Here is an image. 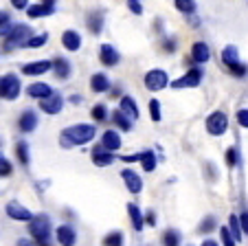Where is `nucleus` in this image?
<instances>
[{"instance_id":"f257e3e1","label":"nucleus","mask_w":248,"mask_h":246,"mask_svg":"<svg viewBox=\"0 0 248 246\" xmlns=\"http://www.w3.org/2000/svg\"><path fill=\"white\" fill-rule=\"evenodd\" d=\"M97 134V128L90 126V123H75V126L62 130L60 134V145L66 149L70 148H79V145H86L94 139Z\"/></svg>"},{"instance_id":"f03ea898","label":"nucleus","mask_w":248,"mask_h":246,"mask_svg":"<svg viewBox=\"0 0 248 246\" xmlns=\"http://www.w3.org/2000/svg\"><path fill=\"white\" fill-rule=\"evenodd\" d=\"M29 235L38 246H51L53 242V222L46 213H38L29 222Z\"/></svg>"},{"instance_id":"7ed1b4c3","label":"nucleus","mask_w":248,"mask_h":246,"mask_svg":"<svg viewBox=\"0 0 248 246\" xmlns=\"http://www.w3.org/2000/svg\"><path fill=\"white\" fill-rule=\"evenodd\" d=\"M33 35L35 33H33V29L29 24H14V29L2 37V51H14V49H20V47L27 49V42Z\"/></svg>"},{"instance_id":"20e7f679","label":"nucleus","mask_w":248,"mask_h":246,"mask_svg":"<svg viewBox=\"0 0 248 246\" xmlns=\"http://www.w3.org/2000/svg\"><path fill=\"white\" fill-rule=\"evenodd\" d=\"M222 62H224V66L231 70V75H235V77L242 79L248 75V66L239 60V51H237V47H233V44L224 47V51H222Z\"/></svg>"},{"instance_id":"39448f33","label":"nucleus","mask_w":248,"mask_h":246,"mask_svg":"<svg viewBox=\"0 0 248 246\" xmlns=\"http://www.w3.org/2000/svg\"><path fill=\"white\" fill-rule=\"evenodd\" d=\"M202 77H204V70H202V64H196L193 68H189L183 77L173 79L171 82V88L180 90V88H198L202 84Z\"/></svg>"},{"instance_id":"423d86ee","label":"nucleus","mask_w":248,"mask_h":246,"mask_svg":"<svg viewBox=\"0 0 248 246\" xmlns=\"http://www.w3.org/2000/svg\"><path fill=\"white\" fill-rule=\"evenodd\" d=\"M20 90H22V84L18 75H0V99L14 101L20 97Z\"/></svg>"},{"instance_id":"0eeeda50","label":"nucleus","mask_w":248,"mask_h":246,"mask_svg":"<svg viewBox=\"0 0 248 246\" xmlns=\"http://www.w3.org/2000/svg\"><path fill=\"white\" fill-rule=\"evenodd\" d=\"M226 130H229V116L222 110L211 112V115L206 116V132H209L211 136H222Z\"/></svg>"},{"instance_id":"6e6552de","label":"nucleus","mask_w":248,"mask_h":246,"mask_svg":"<svg viewBox=\"0 0 248 246\" xmlns=\"http://www.w3.org/2000/svg\"><path fill=\"white\" fill-rule=\"evenodd\" d=\"M145 88L147 90H152V93H158V90H163V88H167V84H169V77H167V73H165L163 68H152V70H147L145 73Z\"/></svg>"},{"instance_id":"1a4fd4ad","label":"nucleus","mask_w":248,"mask_h":246,"mask_svg":"<svg viewBox=\"0 0 248 246\" xmlns=\"http://www.w3.org/2000/svg\"><path fill=\"white\" fill-rule=\"evenodd\" d=\"M5 213L9 215L11 220H16V222H27V224L35 218V213H33V211H29L24 204L16 202V200H11V202L5 207Z\"/></svg>"},{"instance_id":"9d476101","label":"nucleus","mask_w":248,"mask_h":246,"mask_svg":"<svg viewBox=\"0 0 248 246\" xmlns=\"http://www.w3.org/2000/svg\"><path fill=\"white\" fill-rule=\"evenodd\" d=\"M55 2L57 0H40L38 5H29L27 16L29 18H44V16L55 14Z\"/></svg>"},{"instance_id":"9b49d317","label":"nucleus","mask_w":248,"mask_h":246,"mask_svg":"<svg viewBox=\"0 0 248 246\" xmlns=\"http://www.w3.org/2000/svg\"><path fill=\"white\" fill-rule=\"evenodd\" d=\"M55 237L60 246H75L77 244V231L73 224H60L55 229Z\"/></svg>"},{"instance_id":"f8f14e48","label":"nucleus","mask_w":248,"mask_h":246,"mask_svg":"<svg viewBox=\"0 0 248 246\" xmlns=\"http://www.w3.org/2000/svg\"><path fill=\"white\" fill-rule=\"evenodd\" d=\"M62 108H64V97L60 93H53L51 97L40 99V110L46 112V115H60Z\"/></svg>"},{"instance_id":"ddd939ff","label":"nucleus","mask_w":248,"mask_h":246,"mask_svg":"<svg viewBox=\"0 0 248 246\" xmlns=\"http://www.w3.org/2000/svg\"><path fill=\"white\" fill-rule=\"evenodd\" d=\"M121 178H123V182H125V187H127V191H130V194L139 196L140 191H143V178H140L134 169H127L125 167L121 172Z\"/></svg>"},{"instance_id":"4468645a","label":"nucleus","mask_w":248,"mask_h":246,"mask_svg":"<svg viewBox=\"0 0 248 246\" xmlns=\"http://www.w3.org/2000/svg\"><path fill=\"white\" fill-rule=\"evenodd\" d=\"M99 60H101L103 66L112 68V66H117L119 62H121V55H119V51L112 44H101V49H99Z\"/></svg>"},{"instance_id":"2eb2a0df","label":"nucleus","mask_w":248,"mask_h":246,"mask_svg":"<svg viewBox=\"0 0 248 246\" xmlns=\"http://www.w3.org/2000/svg\"><path fill=\"white\" fill-rule=\"evenodd\" d=\"M114 161H117L114 152L106 149L103 145H97V148L93 149V163L97 165V167H108V165H112Z\"/></svg>"},{"instance_id":"dca6fc26","label":"nucleus","mask_w":248,"mask_h":246,"mask_svg":"<svg viewBox=\"0 0 248 246\" xmlns=\"http://www.w3.org/2000/svg\"><path fill=\"white\" fill-rule=\"evenodd\" d=\"M53 68V62L48 60H40V62H29V64L22 66V75H29V77H38V75H44Z\"/></svg>"},{"instance_id":"f3484780","label":"nucleus","mask_w":248,"mask_h":246,"mask_svg":"<svg viewBox=\"0 0 248 246\" xmlns=\"http://www.w3.org/2000/svg\"><path fill=\"white\" fill-rule=\"evenodd\" d=\"M38 123H40V119H38V115H35V110H24L18 119V128H20V132H24V134L35 130Z\"/></svg>"},{"instance_id":"a211bd4d","label":"nucleus","mask_w":248,"mask_h":246,"mask_svg":"<svg viewBox=\"0 0 248 246\" xmlns=\"http://www.w3.org/2000/svg\"><path fill=\"white\" fill-rule=\"evenodd\" d=\"M127 215H130V222H132V227H134L136 233H140L145 229V213L140 211V207L136 202L127 204Z\"/></svg>"},{"instance_id":"6ab92c4d","label":"nucleus","mask_w":248,"mask_h":246,"mask_svg":"<svg viewBox=\"0 0 248 246\" xmlns=\"http://www.w3.org/2000/svg\"><path fill=\"white\" fill-rule=\"evenodd\" d=\"M62 44H64L66 51L70 53H75L81 49V35L75 31V29H68V31L62 33Z\"/></svg>"},{"instance_id":"aec40b11","label":"nucleus","mask_w":248,"mask_h":246,"mask_svg":"<svg viewBox=\"0 0 248 246\" xmlns=\"http://www.w3.org/2000/svg\"><path fill=\"white\" fill-rule=\"evenodd\" d=\"M53 93H55V90L48 84H44V82H35V84L27 86V95L33 99H46V97H51Z\"/></svg>"},{"instance_id":"412c9836","label":"nucleus","mask_w":248,"mask_h":246,"mask_svg":"<svg viewBox=\"0 0 248 246\" xmlns=\"http://www.w3.org/2000/svg\"><path fill=\"white\" fill-rule=\"evenodd\" d=\"M211 60V51H209V44L206 42H196L191 47V62L196 64H206Z\"/></svg>"},{"instance_id":"4be33fe9","label":"nucleus","mask_w":248,"mask_h":246,"mask_svg":"<svg viewBox=\"0 0 248 246\" xmlns=\"http://www.w3.org/2000/svg\"><path fill=\"white\" fill-rule=\"evenodd\" d=\"M53 73H55L57 79H68L70 73H73V66L66 57H55L53 60Z\"/></svg>"},{"instance_id":"5701e85b","label":"nucleus","mask_w":248,"mask_h":246,"mask_svg":"<svg viewBox=\"0 0 248 246\" xmlns=\"http://www.w3.org/2000/svg\"><path fill=\"white\" fill-rule=\"evenodd\" d=\"M112 123L119 128V130H123V132H130L132 128H134V119H132V116H127L121 108L112 112Z\"/></svg>"},{"instance_id":"b1692460","label":"nucleus","mask_w":248,"mask_h":246,"mask_svg":"<svg viewBox=\"0 0 248 246\" xmlns=\"http://www.w3.org/2000/svg\"><path fill=\"white\" fill-rule=\"evenodd\" d=\"M101 145L106 149H110V152H117L119 148H121V136H119L117 130H106L101 134Z\"/></svg>"},{"instance_id":"393cba45","label":"nucleus","mask_w":248,"mask_h":246,"mask_svg":"<svg viewBox=\"0 0 248 246\" xmlns=\"http://www.w3.org/2000/svg\"><path fill=\"white\" fill-rule=\"evenodd\" d=\"M90 88H93V93H108L110 90V79L103 73H94L93 77H90Z\"/></svg>"},{"instance_id":"a878e982","label":"nucleus","mask_w":248,"mask_h":246,"mask_svg":"<svg viewBox=\"0 0 248 246\" xmlns=\"http://www.w3.org/2000/svg\"><path fill=\"white\" fill-rule=\"evenodd\" d=\"M86 27H88V31L93 35H99L103 29V11H93L88 16V20H86Z\"/></svg>"},{"instance_id":"bb28decb","label":"nucleus","mask_w":248,"mask_h":246,"mask_svg":"<svg viewBox=\"0 0 248 246\" xmlns=\"http://www.w3.org/2000/svg\"><path fill=\"white\" fill-rule=\"evenodd\" d=\"M119 108H121L123 112H125L127 116H132V119H139V106H136V101L130 97V95H123L121 101H119Z\"/></svg>"},{"instance_id":"cd10ccee","label":"nucleus","mask_w":248,"mask_h":246,"mask_svg":"<svg viewBox=\"0 0 248 246\" xmlns=\"http://www.w3.org/2000/svg\"><path fill=\"white\" fill-rule=\"evenodd\" d=\"M16 156H18V161H20L22 167H27L29 163H31V152H29L27 141H18V143H16Z\"/></svg>"},{"instance_id":"c85d7f7f","label":"nucleus","mask_w":248,"mask_h":246,"mask_svg":"<svg viewBox=\"0 0 248 246\" xmlns=\"http://www.w3.org/2000/svg\"><path fill=\"white\" fill-rule=\"evenodd\" d=\"M156 163H158V158H156L154 149H145V152H140V165H143L145 172H154Z\"/></svg>"},{"instance_id":"c756f323","label":"nucleus","mask_w":248,"mask_h":246,"mask_svg":"<svg viewBox=\"0 0 248 246\" xmlns=\"http://www.w3.org/2000/svg\"><path fill=\"white\" fill-rule=\"evenodd\" d=\"M180 242H183V235L176 229H167L163 233V246H180Z\"/></svg>"},{"instance_id":"7c9ffc66","label":"nucleus","mask_w":248,"mask_h":246,"mask_svg":"<svg viewBox=\"0 0 248 246\" xmlns=\"http://www.w3.org/2000/svg\"><path fill=\"white\" fill-rule=\"evenodd\" d=\"M101 244L103 246H123V244H125V237H123L121 231H110L108 235L103 237Z\"/></svg>"},{"instance_id":"2f4dec72","label":"nucleus","mask_w":248,"mask_h":246,"mask_svg":"<svg viewBox=\"0 0 248 246\" xmlns=\"http://www.w3.org/2000/svg\"><path fill=\"white\" fill-rule=\"evenodd\" d=\"M216 229H217L216 215H206V218L198 224V233H202V235H206V233H211V231H216Z\"/></svg>"},{"instance_id":"473e14b6","label":"nucleus","mask_w":248,"mask_h":246,"mask_svg":"<svg viewBox=\"0 0 248 246\" xmlns=\"http://www.w3.org/2000/svg\"><path fill=\"white\" fill-rule=\"evenodd\" d=\"M229 227H231V231H233V235H235V240H242L244 237V229H242V220H239V215H235V213H231L229 215Z\"/></svg>"},{"instance_id":"72a5a7b5","label":"nucleus","mask_w":248,"mask_h":246,"mask_svg":"<svg viewBox=\"0 0 248 246\" xmlns=\"http://www.w3.org/2000/svg\"><path fill=\"white\" fill-rule=\"evenodd\" d=\"M90 115H93V119L97 121V123H103V121H108L110 112H108V108L103 106V103H94L93 110H90Z\"/></svg>"},{"instance_id":"f704fd0d","label":"nucleus","mask_w":248,"mask_h":246,"mask_svg":"<svg viewBox=\"0 0 248 246\" xmlns=\"http://www.w3.org/2000/svg\"><path fill=\"white\" fill-rule=\"evenodd\" d=\"M176 9L185 16L196 14V0H176Z\"/></svg>"},{"instance_id":"c9c22d12","label":"nucleus","mask_w":248,"mask_h":246,"mask_svg":"<svg viewBox=\"0 0 248 246\" xmlns=\"http://www.w3.org/2000/svg\"><path fill=\"white\" fill-rule=\"evenodd\" d=\"M14 29V22H11V16L7 11L0 9V37H5L7 33Z\"/></svg>"},{"instance_id":"e433bc0d","label":"nucleus","mask_w":248,"mask_h":246,"mask_svg":"<svg viewBox=\"0 0 248 246\" xmlns=\"http://www.w3.org/2000/svg\"><path fill=\"white\" fill-rule=\"evenodd\" d=\"M220 240H222V246H235L237 244V240H235L231 227H222L220 229Z\"/></svg>"},{"instance_id":"4c0bfd02","label":"nucleus","mask_w":248,"mask_h":246,"mask_svg":"<svg viewBox=\"0 0 248 246\" xmlns=\"http://www.w3.org/2000/svg\"><path fill=\"white\" fill-rule=\"evenodd\" d=\"M48 42V33H40V35H33L27 42V49H40Z\"/></svg>"},{"instance_id":"58836bf2","label":"nucleus","mask_w":248,"mask_h":246,"mask_svg":"<svg viewBox=\"0 0 248 246\" xmlns=\"http://www.w3.org/2000/svg\"><path fill=\"white\" fill-rule=\"evenodd\" d=\"M150 116H152V121H156V123L163 119V112H160V101H158V99H150Z\"/></svg>"},{"instance_id":"ea45409f","label":"nucleus","mask_w":248,"mask_h":246,"mask_svg":"<svg viewBox=\"0 0 248 246\" xmlns=\"http://www.w3.org/2000/svg\"><path fill=\"white\" fill-rule=\"evenodd\" d=\"M226 165H229V167H237V165H239L237 148H229V149H226Z\"/></svg>"},{"instance_id":"a19ab883","label":"nucleus","mask_w":248,"mask_h":246,"mask_svg":"<svg viewBox=\"0 0 248 246\" xmlns=\"http://www.w3.org/2000/svg\"><path fill=\"white\" fill-rule=\"evenodd\" d=\"M11 174H14V165L9 163V158L0 156V178H7Z\"/></svg>"},{"instance_id":"79ce46f5","label":"nucleus","mask_w":248,"mask_h":246,"mask_svg":"<svg viewBox=\"0 0 248 246\" xmlns=\"http://www.w3.org/2000/svg\"><path fill=\"white\" fill-rule=\"evenodd\" d=\"M127 9L134 16H143V2L140 0H127Z\"/></svg>"},{"instance_id":"37998d69","label":"nucleus","mask_w":248,"mask_h":246,"mask_svg":"<svg viewBox=\"0 0 248 246\" xmlns=\"http://www.w3.org/2000/svg\"><path fill=\"white\" fill-rule=\"evenodd\" d=\"M176 47H178L176 37H165L163 40V51L165 53H176Z\"/></svg>"},{"instance_id":"c03bdc74","label":"nucleus","mask_w":248,"mask_h":246,"mask_svg":"<svg viewBox=\"0 0 248 246\" xmlns=\"http://www.w3.org/2000/svg\"><path fill=\"white\" fill-rule=\"evenodd\" d=\"M235 119H237L239 126L248 130V108H242V110H237V116H235Z\"/></svg>"},{"instance_id":"a18cd8bd","label":"nucleus","mask_w":248,"mask_h":246,"mask_svg":"<svg viewBox=\"0 0 248 246\" xmlns=\"http://www.w3.org/2000/svg\"><path fill=\"white\" fill-rule=\"evenodd\" d=\"M16 246H38L33 237H18L16 240Z\"/></svg>"},{"instance_id":"49530a36","label":"nucleus","mask_w":248,"mask_h":246,"mask_svg":"<svg viewBox=\"0 0 248 246\" xmlns=\"http://www.w3.org/2000/svg\"><path fill=\"white\" fill-rule=\"evenodd\" d=\"M14 9H29V0H11Z\"/></svg>"},{"instance_id":"de8ad7c7","label":"nucleus","mask_w":248,"mask_h":246,"mask_svg":"<svg viewBox=\"0 0 248 246\" xmlns=\"http://www.w3.org/2000/svg\"><path fill=\"white\" fill-rule=\"evenodd\" d=\"M145 224L147 227H154L156 224V213L154 211H145Z\"/></svg>"},{"instance_id":"09e8293b","label":"nucleus","mask_w":248,"mask_h":246,"mask_svg":"<svg viewBox=\"0 0 248 246\" xmlns=\"http://www.w3.org/2000/svg\"><path fill=\"white\" fill-rule=\"evenodd\" d=\"M239 220H242V229H244V235L248 237V211H244V213L239 215Z\"/></svg>"},{"instance_id":"8fccbe9b","label":"nucleus","mask_w":248,"mask_h":246,"mask_svg":"<svg viewBox=\"0 0 248 246\" xmlns=\"http://www.w3.org/2000/svg\"><path fill=\"white\" fill-rule=\"evenodd\" d=\"M123 163H134V161H140V154H130V156H121Z\"/></svg>"},{"instance_id":"3c124183","label":"nucleus","mask_w":248,"mask_h":246,"mask_svg":"<svg viewBox=\"0 0 248 246\" xmlns=\"http://www.w3.org/2000/svg\"><path fill=\"white\" fill-rule=\"evenodd\" d=\"M200 246H220V244H217L216 240H204V242H202Z\"/></svg>"},{"instance_id":"603ef678","label":"nucleus","mask_w":248,"mask_h":246,"mask_svg":"<svg viewBox=\"0 0 248 246\" xmlns=\"http://www.w3.org/2000/svg\"><path fill=\"white\" fill-rule=\"evenodd\" d=\"M70 103H73V106H75V103H81V97L79 95H73V97H70Z\"/></svg>"},{"instance_id":"864d4df0","label":"nucleus","mask_w":248,"mask_h":246,"mask_svg":"<svg viewBox=\"0 0 248 246\" xmlns=\"http://www.w3.org/2000/svg\"><path fill=\"white\" fill-rule=\"evenodd\" d=\"M110 95H112V97H119L121 93H119V88H112V90H110Z\"/></svg>"}]
</instances>
